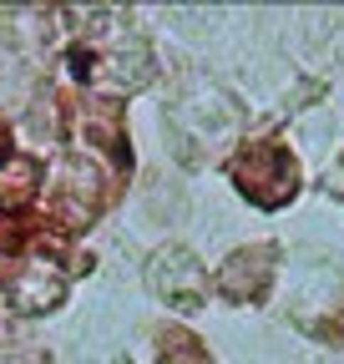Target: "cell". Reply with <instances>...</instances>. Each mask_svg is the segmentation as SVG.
<instances>
[{
  "label": "cell",
  "instance_id": "cell-4",
  "mask_svg": "<svg viewBox=\"0 0 344 364\" xmlns=\"http://www.w3.org/2000/svg\"><path fill=\"white\" fill-rule=\"evenodd\" d=\"M51 203H56V213H61V223H86L97 213V203H102V172L97 167H86L81 157H66L61 167H56V193H51Z\"/></svg>",
  "mask_w": 344,
  "mask_h": 364
},
{
  "label": "cell",
  "instance_id": "cell-8",
  "mask_svg": "<svg viewBox=\"0 0 344 364\" xmlns=\"http://www.w3.org/2000/svg\"><path fill=\"white\" fill-rule=\"evenodd\" d=\"M162 364H203V354L193 349V339L172 334V339H167V349H162Z\"/></svg>",
  "mask_w": 344,
  "mask_h": 364
},
{
  "label": "cell",
  "instance_id": "cell-7",
  "mask_svg": "<svg viewBox=\"0 0 344 364\" xmlns=\"http://www.w3.org/2000/svg\"><path fill=\"white\" fill-rule=\"evenodd\" d=\"M41 182H46V172H41L36 157H21V152H6V162H0V208L6 213H21L36 203Z\"/></svg>",
  "mask_w": 344,
  "mask_h": 364
},
{
  "label": "cell",
  "instance_id": "cell-2",
  "mask_svg": "<svg viewBox=\"0 0 344 364\" xmlns=\"http://www.w3.org/2000/svg\"><path fill=\"white\" fill-rule=\"evenodd\" d=\"M233 182H238V193L258 208H279L294 198L299 188V167L294 157L279 147V142H248L238 157H233Z\"/></svg>",
  "mask_w": 344,
  "mask_h": 364
},
{
  "label": "cell",
  "instance_id": "cell-9",
  "mask_svg": "<svg viewBox=\"0 0 344 364\" xmlns=\"http://www.w3.org/2000/svg\"><path fill=\"white\" fill-rule=\"evenodd\" d=\"M6 279H11V263H6V258H0V289H6Z\"/></svg>",
  "mask_w": 344,
  "mask_h": 364
},
{
  "label": "cell",
  "instance_id": "cell-6",
  "mask_svg": "<svg viewBox=\"0 0 344 364\" xmlns=\"http://www.w3.org/2000/svg\"><path fill=\"white\" fill-rule=\"evenodd\" d=\"M269 273H274V248H243V253H233V258L218 268V289H223L233 304H243V299H258V294H264Z\"/></svg>",
  "mask_w": 344,
  "mask_h": 364
},
{
  "label": "cell",
  "instance_id": "cell-3",
  "mask_svg": "<svg viewBox=\"0 0 344 364\" xmlns=\"http://www.w3.org/2000/svg\"><path fill=\"white\" fill-rule=\"evenodd\" d=\"M147 284L157 299H167L172 309H198L208 299V273L188 248H162L147 268Z\"/></svg>",
  "mask_w": 344,
  "mask_h": 364
},
{
  "label": "cell",
  "instance_id": "cell-1",
  "mask_svg": "<svg viewBox=\"0 0 344 364\" xmlns=\"http://www.w3.org/2000/svg\"><path fill=\"white\" fill-rule=\"evenodd\" d=\"M167 127L178 132V147H183V157H188V142L218 147V142H228V136H238L243 112H238V102L228 97L223 86H213V81L193 76V81L183 86V97L172 102Z\"/></svg>",
  "mask_w": 344,
  "mask_h": 364
},
{
  "label": "cell",
  "instance_id": "cell-5",
  "mask_svg": "<svg viewBox=\"0 0 344 364\" xmlns=\"http://www.w3.org/2000/svg\"><path fill=\"white\" fill-rule=\"evenodd\" d=\"M66 294V273L46 258H31L16 279H11V309L21 314H41V309H56Z\"/></svg>",
  "mask_w": 344,
  "mask_h": 364
}]
</instances>
